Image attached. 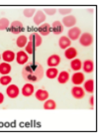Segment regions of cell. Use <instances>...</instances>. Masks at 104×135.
<instances>
[{
  "label": "cell",
  "mask_w": 104,
  "mask_h": 135,
  "mask_svg": "<svg viewBox=\"0 0 104 135\" xmlns=\"http://www.w3.org/2000/svg\"><path fill=\"white\" fill-rule=\"evenodd\" d=\"M45 71L42 65L37 63H30L22 70V76L27 83H37L43 79Z\"/></svg>",
  "instance_id": "1"
},
{
  "label": "cell",
  "mask_w": 104,
  "mask_h": 135,
  "mask_svg": "<svg viewBox=\"0 0 104 135\" xmlns=\"http://www.w3.org/2000/svg\"><path fill=\"white\" fill-rule=\"evenodd\" d=\"M79 44L83 47H89L93 43V36L90 33H83L79 37Z\"/></svg>",
  "instance_id": "2"
},
{
  "label": "cell",
  "mask_w": 104,
  "mask_h": 135,
  "mask_svg": "<svg viewBox=\"0 0 104 135\" xmlns=\"http://www.w3.org/2000/svg\"><path fill=\"white\" fill-rule=\"evenodd\" d=\"M8 29L12 34L18 35V34L22 33V32L24 31V25H23V23L20 21H14L10 24Z\"/></svg>",
  "instance_id": "3"
},
{
  "label": "cell",
  "mask_w": 104,
  "mask_h": 135,
  "mask_svg": "<svg viewBox=\"0 0 104 135\" xmlns=\"http://www.w3.org/2000/svg\"><path fill=\"white\" fill-rule=\"evenodd\" d=\"M6 93L10 98H16L20 93V89L16 84H9L6 89Z\"/></svg>",
  "instance_id": "4"
},
{
  "label": "cell",
  "mask_w": 104,
  "mask_h": 135,
  "mask_svg": "<svg viewBox=\"0 0 104 135\" xmlns=\"http://www.w3.org/2000/svg\"><path fill=\"white\" fill-rule=\"evenodd\" d=\"M33 20L35 25H38V26L42 25L43 23H45V21H46V14L44 13V11H42V10L36 11V13H35V15L33 17Z\"/></svg>",
  "instance_id": "5"
},
{
  "label": "cell",
  "mask_w": 104,
  "mask_h": 135,
  "mask_svg": "<svg viewBox=\"0 0 104 135\" xmlns=\"http://www.w3.org/2000/svg\"><path fill=\"white\" fill-rule=\"evenodd\" d=\"M71 95L75 97V98H76V99H81L85 95V91H84V89L80 85H75L71 89Z\"/></svg>",
  "instance_id": "6"
},
{
  "label": "cell",
  "mask_w": 104,
  "mask_h": 135,
  "mask_svg": "<svg viewBox=\"0 0 104 135\" xmlns=\"http://www.w3.org/2000/svg\"><path fill=\"white\" fill-rule=\"evenodd\" d=\"M81 35V30L78 27H72L71 29L68 30L67 32V37L71 41H75L80 37Z\"/></svg>",
  "instance_id": "7"
},
{
  "label": "cell",
  "mask_w": 104,
  "mask_h": 135,
  "mask_svg": "<svg viewBox=\"0 0 104 135\" xmlns=\"http://www.w3.org/2000/svg\"><path fill=\"white\" fill-rule=\"evenodd\" d=\"M62 25L67 27V28H72L76 24V18L73 15H67L65 16L62 19Z\"/></svg>",
  "instance_id": "8"
},
{
  "label": "cell",
  "mask_w": 104,
  "mask_h": 135,
  "mask_svg": "<svg viewBox=\"0 0 104 135\" xmlns=\"http://www.w3.org/2000/svg\"><path fill=\"white\" fill-rule=\"evenodd\" d=\"M29 41L33 43L36 48H38V47H40L42 45L43 39H42V36L40 34L37 33V32H34L29 36Z\"/></svg>",
  "instance_id": "9"
},
{
  "label": "cell",
  "mask_w": 104,
  "mask_h": 135,
  "mask_svg": "<svg viewBox=\"0 0 104 135\" xmlns=\"http://www.w3.org/2000/svg\"><path fill=\"white\" fill-rule=\"evenodd\" d=\"M61 63V57L58 55H51L48 60H47V65L50 68H56L58 67Z\"/></svg>",
  "instance_id": "10"
},
{
  "label": "cell",
  "mask_w": 104,
  "mask_h": 135,
  "mask_svg": "<svg viewBox=\"0 0 104 135\" xmlns=\"http://www.w3.org/2000/svg\"><path fill=\"white\" fill-rule=\"evenodd\" d=\"M71 83L75 85H80L84 83V75L80 72H75L71 76Z\"/></svg>",
  "instance_id": "11"
},
{
  "label": "cell",
  "mask_w": 104,
  "mask_h": 135,
  "mask_svg": "<svg viewBox=\"0 0 104 135\" xmlns=\"http://www.w3.org/2000/svg\"><path fill=\"white\" fill-rule=\"evenodd\" d=\"M34 91H35V88H34V85L31 84V83H28V84H24V86L22 88V90H21L22 94L25 97H31L34 93Z\"/></svg>",
  "instance_id": "12"
},
{
  "label": "cell",
  "mask_w": 104,
  "mask_h": 135,
  "mask_svg": "<svg viewBox=\"0 0 104 135\" xmlns=\"http://www.w3.org/2000/svg\"><path fill=\"white\" fill-rule=\"evenodd\" d=\"M15 57H16V54L13 51L7 50L3 52V54L1 55V59L3 60L5 63H11L15 60Z\"/></svg>",
  "instance_id": "13"
},
{
  "label": "cell",
  "mask_w": 104,
  "mask_h": 135,
  "mask_svg": "<svg viewBox=\"0 0 104 135\" xmlns=\"http://www.w3.org/2000/svg\"><path fill=\"white\" fill-rule=\"evenodd\" d=\"M28 60H29L28 54L24 51H19L16 54V61L19 65H24L28 62Z\"/></svg>",
  "instance_id": "14"
},
{
  "label": "cell",
  "mask_w": 104,
  "mask_h": 135,
  "mask_svg": "<svg viewBox=\"0 0 104 135\" xmlns=\"http://www.w3.org/2000/svg\"><path fill=\"white\" fill-rule=\"evenodd\" d=\"M52 27V32L55 34V35H61L63 32V25L61 21H55L53 23V25L51 26Z\"/></svg>",
  "instance_id": "15"
},
{
  "label": "cell",
  "mask_w": 104,
  "mask_h": 135,
  "mask_svg": "<svg viewBox=\"0 0 104 135\" xmlns=\"http://www.w3.org/2000/svg\"><path fill=\"white\" fill-rule=\"evenodd\" d=\"M71 44V41L68 39L67 36H62L60 38V40H58V46L62 50H66L67 48H70Z\"/></svg>",
  "instance_id": "16"
},
{
  "label": "cell",
  "mask_w": 104,
  "mask_h": 135,
  "mask_svg": "<svg viewBox=\"0 0 104 135\" xmlns=\"http://www.w3.org/2000/svg\"><path fill=\"white\" fill-rule=\"evenodd\" d=\"M81 69L84 71V73L90 74L94 70V63L92 62L91 60H86V61H84L82 63V68Z\"/></svg>",
  "instance_id": "17"
},
{
  "label": "cell",
  "mask_w": 104,
  "mask_h": 135,
  "mask_svg": "<svg viewBox=\"0 0 104 135\" xmlns=\"http://www.w3.org/2000/svg\"><path fill=\"white\" fill-rule=\"evenodd\" d=\"M76 56H77V51H76V49L73 48V47H70V48H67V49L65 50V57H66L67 60L75 59Z\"/></svg>",
  "instance_id": "18"
},
{
  "label": "cell",
  "mask_w": 104,
  "mask_h": 135,
  "mask_svg": "<svg viewBox=\"0 0 104 135\" xmlns=\"http://www.w3.org/2000/svg\"><path fill=\"white\" fill-rule=\"evenodd\" d=\"M51 32H52V27H51L50 24H48V23H43L42 25H40L39 34H40L41 36H48Z\"/></svg>",
  "instance_id": "19"
},
{
  "label": "cell",
  "mask_w": 104,
  "mask_h": 135,
  "mask_svg": "<svg viewBox=\"0 0 104 135\" xmlns=\"http://www.w3.org/2000/svg\"><path fill=\"white\" fill-rule=\"evenodd\" d=\"M35 97L39 101H45L49 98V93L45 89H38L35 93Z\"/></svg>",
  "instance_id": "20"
},
{
  "label": "cell",
  "mask_w": 104,
  "mask_h": 135,
  "mask_svg": "<svg viewBox=\"0 0 104 135\" xmlns=\"http://www.w3.org/2000/svg\"><path fill=\"white\" fill-rule=\"evenodd\" d=\"M57 78H58V84H67V81H68V80H70V74H68V72H67V71H62V72L58 73V75Z\"/></svg>",
  "instance_id": "21"
},
{
  "label": "cell",
  "mask_w": 104,
  "mask_h": 135,
  "mask_svg": "<svg viewBox=\"0 0 104 135\" xmlns=\"http://www.w3.org/2000/svg\"><path fill=\"white\" fill-rule=\"evenodd\" d=\"M71 70H73L75 72H79V71L81 70V68H82V62H81V60L76 59V58L73 60H71Z\"/></svg>",
  "instance_id": "22"
},
{
  "label": "cell",
  "mask_w": 104,
  "mask_h": 135,
  "mask_svg": "<svg viewBox=\"0 0 104 135\" xmlns=\"http://www.w3.org/2000/svg\"><path fill=\"white\" fill-rule=\"evenodd\" d=\"M11 70H12V67L10 66V64L9 63H3L0 64V74L2 75V76H6V75H8L9 73L11 72Z\"/></svg>",
  "instance_id": "23"
},
{
  "label": "cell",
  "mask_w": 104,
  "mask_h": 135,
  "mask_svg": "<svg viewBox=\"0 0 104 135\" xmlns=\"http://www.w3.org/2000/svg\"><path fill=\"white\" fill-rule=\"evenodd\" d=\"M58 75V70L57 68H49L46 72V76L50 80L56 79Z\"/></svg>",
  "instance_id": "24"
},
{
  "label": "cell",
  "mask_w": 104,
  "mask_h": 135,
  "mask_svg": "<svg viewBox=\"0 0 104 135\" xmlns=\"http://www.w3.org/2000/svg\"><path fill=\"white\" fill-rule=\"evenodd\" d=\"M44 108L46 110H53L57 108V103L54 99H47L44 102Z\"/></svg>",
  "instance_id": "25"
},
{
  "label": "cell",
  "mask_w": 104,
  "mask_h": 135,
  "mask_svg": "<svg viewBox=\"0 0 104 135\" xmlns=\"http://www.w3.org/2000/svg\"><path fill=\"white\" fill-rule=\"evenodd\" d=\"M83 89L89 93H93V90H94V81H93V80H86L84 83V88H83Z\"/></svg>",
  "instance_id": "26"
},
{
  "label": "cell",
  "mask_w": 104,
  "mask_h": 135,
  "mask_svg": "<svg viewBox=\"0 0 104 135\" xmlns=\"http://www.w3.org/2000/svg\"><path fill=\"white\" fill-rule=\"evenodd\" d=\"M27 43H28V38L26 36H24V35L19 36L16 40V44L19 48H24L27 45Z\"/></svg>",
  "instance_id": "27"
},
{
  "label": "cell",
  "mask_w": 104,
  "mask_h": 135,
  "mask_svg": "<svg viewBox=\"0 0 104 135\" xmlns=\"http://www.w3.org/2000/svg\"><path fill=\"white\" fill-rule=\"evenodd\" d=\"M10 21L7 18H0V31H3L9 28Z\"/></svg>",
  "instance_id": "28"
},
{
  "label": "cell",
  "mask_w": 104,
  "mask_h": 135,
  "mask_svg": "<svg viewBox=\"0 0 104 135\" xmlns=\"http://www.w3.org/2000/svg\"><path fill=\"white\" fill-rule=\"evenodd\" d=\"M35 49H36L35 45L32 42H30V41L27 43V45L25 46V52L27 54H30V55H33L35 53Z\"/></svg>",
  "instance_id": "29"
},
{
  "label": "cell",
  "mask_w": 104,
  "mask_h": 135,
  "mask_svg": "<svg viewBox=\"0 0 104 135\" xmlns=\"http://www.w3.org/2000/svg\"><path fill=\"white\" fill-rule=\"evenodd\" d=\"M12 81V78L10 76H2L0 78V84L2 85H9Z\"/></svg>",
  "instance_id": "30"
},
{
  "label": "cell",
  "mask_w": 104,
  "mask_h": 135,
  "mask_svg": "<svg viewBox=\"0 0 104 135\" xmlns=\"http://www.w3.org/2000/svg\"><path fill=\"white\" fill-rule=\"evenodd\" d=\"M36 13V10L34 8H26L23 10V15L27 18H31V17H34Z\"/></svg>",
  "instance_id": "31"
},
{
  "label": "cell",
  "mask_w": 104,
  "mask_h": 135,
  "mask_svg": "<svg viewBox=\"0 0 104 135\" xmlns=\"http://www.w3.org/2000/svg\"><path fill=\"white\" fill-rule=\"evenodd\" d=\"M71 11H72V10H71V8H60L58 9V13H60L61 15H66V16L70 15V13H71Z\"/></svg>",
  "instance_id": "32"
},
{
  "label": "cell",
  "mask_w": 104,
  "mask_h": 135,
  "mask_svg": "<svg viewBox=\"0 0 104 135\" xmlns=\"http://www.w3.org/2000/svg\"><path fill=\"white\" fill-rule=\"evenodd\" d=\"M57 12V9L56 8H46L44 10V13L48 14L49 16H52V15H55Z\"/></svg>",
  "instance_id": "33"
},
{
  "label": "cell",
  "mask_w": 104,
  "mask_h": 135,
  "mask_svg": "<svg viewBox=\"0 0 104 135\" xmlns=\"http://www.w3.org/2000/svg\"><path fill=\"white\" fill-rule=\"evenodd\" d=\"M3 101H4V95L2 93H0V104L3 103Z\"/></svg>",
  "instance_id": "34"
},
{
  "label": "cell",
  "mask_w": 104,
  "mask_h": 135,
  "mask_svg": "<svg viewBox=\"0 0 104 135\" xmlns=\"http://www.w3.org/2000/svg\"><path fill=\"white\" fill-rule=\"evenodd\" d=\"M93 99H94V97H90V98H89V103H90V105L91 106L94 105V100H93Z\"/></svg>",
  "instance_id": "35"
},
{
  "label": "cell",
  "mask_w": 104,
  "mask_h": 135,
  "mask_svg": "<svg viewBox=\"0 0 104 135\" xmlns=\"http://www.w3.org/2000/svg\"><path fill=\"white\" fill-rule=\"evenodd\" d=\"M0 60H1V56H0Z\"/></svg>",
  "instance_id": "36"
}]
</instances>
